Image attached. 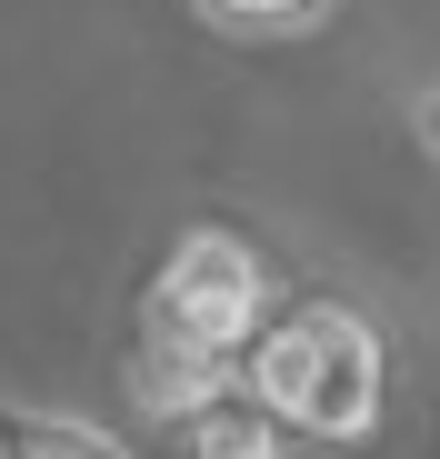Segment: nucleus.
I'll list each match as a JSON object with an SVG mask.
<instances>
[{"label":"nucleus","instance_id":"obj_1","mask_svg":"<svg viewBox=\"0 0 440 459\" xmlns=\"http://www.w3.org/2000/svg\"><path fill=\"white\" fill-rule=\"evenodd\" d=\"M241 390L321 449H350L381 429V400H391V350L381 330L340 310V299H311V310H280L251 330V359H241Z\"/></svg>","mask_w":440,"mask_h":459},{"label":"nucleus","instance_id":"obj_2","mask_svg":"<svg viewBox=\"0 0 440 459\" xmlns=\"http://www.w3.org/2000/svg\"><path fill=\"white\" fill-rule=\"evenodd\" d=\"M270 320V270L241 230H190L171 250V270L151 280V330L140 340H171V350H200V359H231L251 350V330Z\"/></svg>","mask_w":440,"mask_h":459},{"label":"nucleus","instance_id":"obj_3","mask_svg":"<svg viewBox=\"0 0 440 459\" xmlns=\"http://www.w3.org/2000/svg\"><path fill=\"white\" fill-rule=\"evenodd\" d=\"M220 390H241L231 359H200V350H171V340H140V359H130V400L151 410V420H171V429L200 400H220Z\"/></svg>","mask_w":440,"mask_h":459},{"label":"nucleus","instance_id":"obj_4","mask_svg":"<svg viewBox=\"0 0 440 459\" xmlns=\"http://www.w3.org/2000/svg\"><path fill=\"white\" fill-rule=\"evenodd\" d=\"M180 439H190V459H290V429H280L251 390H241V400H231V390L200 400V410L180 420Z\"/></svg>","mask_w":440,"mask_h":459},{"label":"nucleus","instance_id":"obj_5","mask_svg":"<svg viewBox=\"0 0 440 459\" xmlns=\"http://www.w3.org/2000/svg\"><path fill=\"white\" fill-rule=\"evenodd\" d=\"M0 459H130V449L110 429H91V420H11Z\"/></svg>","mask_w":440,"mask_h":459},{"label":"nucleus","instance_id":"obj_6","mask_svg":"<svg viewBox=\"0 0 440 459\" xmlns=\"http://www.w3.org/2000/svg\"><path fill=\"white\" fill-rule=\"evenodd\" d=\"M210 30H241V40H280V30H311L330 21V0H190Z\"/></svg>","mask_w":440,"mask_h":459},{"label":"nucleus","instance_id":"obj_7","mask_svg":"<svg viewBox=\"0 0 440 459\" xmlns=\"http://www.w3.org/2000/svg\"><path fill=\"white\" fill-rule=\"evenodd\" d=\"M420 140H430V150H440V91H430V100H420Z\"/></svg>","mask_w":440,"mask_h":459}]
</instances>
